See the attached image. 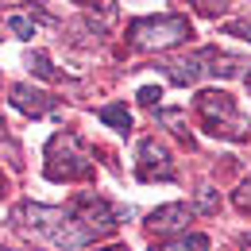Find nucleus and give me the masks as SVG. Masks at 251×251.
I'll use <instances>...</instances> for the list:
<instances>
[{"label": "nucleus", "instance_id": "nucleus-8", "mask_svg": "<svg viewBox=\"0 0 251 251\" xmlns=\"http://www.w3.org/2000/svg\"><path fill=\"white\" fill-rule=\"evenodd\" d=\"M12 104L27 116H47L54 108V97H47L43 89H31V85H12Z\"/></svg>", "mask_w": 251, "mask_h": 251}, {"label": "nucleus", "instance_id": "nucleus-15", "mask_svg": "<svg viewBox=\"0 0 251 251\" xmlns=\"http://www.w3.org/2000/svg\"><path fill=\"white\" fill-rule=\"evenodd\" d=\"M193 4H197L205 16H220V12H228V8H232V0H193Z\"/></svg>", "mask_w": 251, "mask_h": 251}, {"label": "nucleus", "instance_id": "nucleus-2", "mask_svg": "<svg viewBox=\"0 0 251 251\" xmlns=\"http://www.w3.org/2000/svg\"><path fill=\"white\" fill-rule=\"evenodd\" d=\"M43 170H47L50 182H77V178H93V158L77 143V135L58 131L47 143V166Z\"/></svg>", "mask_w": 251, "mask_h": 251}, {"label": "nucleus", "instance_id": "nucleus-17", "mask_svg": "<svg viewBox=\"0 0 251 251\" xmlns=\"http://www.w3.org/2000/svg\"><path fill=\"white\" fill-rule=\"evenodd\" d=\"M197 205H201V209H205V213H217V189H201V193H197Z\"/></svg>", "mask_w": 251, "mask_h": 251}, {"label": "nucleus", "instance_id": "nucleus-12", "mask_svg": "<svg viewBox=\"0 0 251 251\" xmlns=\"http://www.w3.org/2000/svg\"><path fill=\"white\" fill-rule=\"evenodd\" d=\"M158 124H170V131H174L182 143H189V147H193V135L182 127V112H178V108H162V112H158Z\"/></svg>", "mask_w": 251, "mask_h": 251}, {"label": "nucleus", "instance_id": "nucleus-11", "mask_svg": "<svg viewBox=\"0 0 251 251\" xmlns=\"http://www.w3.org/2000/svg\"><path fill=\"white\" fill-rule=\"evenodd\" d=\"M151 251H209V240L205 236H178V240H170V244H155Z\"/></svg>", "mask_w": 251, "mask_h": 251}, {"label": "nucleus", "instance_id": "nucleus-9", "mask_svg": "<svg viewBox=\"0 0 251 251\" xmlns=\"http://www.w3.org/2000/svg\"><path fill=\"white\" fill-rule=\"evenodd\" d=\"M209 74H213V77H240V74H244V58H236V54H220V50H213V54H209Z\"/></svg>", "mask_w": 251, "mask_h": 251}, {"label": "nucleus", "instance_id": "nucleus-24", "mask_svg": "<svg viewBox=\"0 0 251 251\" xmlns=\"http://www.w3.org/2000/svg\"><path fill=\"white\" fill-rule=\"evenodd\" d=\"M244 77H248V89H251V74H244Z\"/></svg>", "mask_w": 251, "mask_h": 251}, {"label": "nucleus", "instance_id": "nucleus-13", "mask_svg": "<svg viewBox=\"0 0 251 251\" xmlns=\"http://www.w3.org/2000/svg\"><path fill=\"white\" fill-rule=\"evenodd\" d=\"M27 66H31L39 77H47V81H58V77H62V74H58L54 66L47 62V54H31V58H27Z\"/></svg>", "mask_w": 251, "mask_h": 251}, {"label": "nucleus", "instance_id": "nucleus-10", "mask_svg": "<svg viewBox=\"0 0 251 251\" xmlns=\"http://www.w3.org/2000/svg\"><path fill=\"white\" fill-rule=\"evenodd\" d=\"M100 120L108 127H116V131H131V112H127V104H120V100L116 104H104L100 108Z\"/></svg>", "mask_w": 251, "mask_h": 251}, {"label": "nucleus", "instance_id": "nucleus-16", "mask_svg": "<svg viewBox=\"0 0 251 251\" xmlns=\"http://www.w3.org/2000/svg\"><path fill=\"white\" fill-rule=\"evenodd\" d=\"M236 205H240V213H251V178H244V186L236 189Z\"/></svg>", "mask_w": 251, "mask_h": 251}, {"label": "nucleus", "instance_id": "nucleus-20", "mask_svg": "<svg viewBox=\"0 0 251 251\" xmlns=\"http://www.w3.org/2000/svg\"><path fill=\"white\" fill-rule=\"evenodd\" d=\"M240 248H244V251H251V236H240Z\"/></svg>", "mask_w": 251, "mask_h": 251}, {"label": "nucleus", "instance_id": "nucleus-21", "mask_svg": "<svg viewBox=\"0 0 251 251\" xmlns=\"http://www.w3.org/2000/svg\"><path fill=\"white\" fill-rule=\"evenodd\" d=\"M100 251H127V248H120V244H116V248H100Z\"/></svg>", "mask_w": 251, "mask_h": 251}, {"label": "nucleus", "instance_id": "nucleus-1", "mask_svg": "<svg viewBox=\"0 0 251 251\" xmlns=\"http://www.w3.org/2000/svg\"><path fill=\"white\" fill-rule=\"evenodd\" d=\"M193 27L186 16H151V20H135L127 27V47L131 50H170L178 43H186Z\"/></svg>", "mask_w": 251, "mask_h": 251}, {"label": "nucleus", "instance_id": "nucleus-18", "mask_svg": "<svg viewBox=\"0 0 251 251\" xmlns=\"http://www.w3.org/2000/svg\"><path fill=\"white\" fill-rule=\"evenodd\" d=\"M158 97H162V89L147 85V89H139V104H158Z\"/></svg>", "mask_w": 251, "mask_h": 251}, {"label": "nucleus", "instance_id": "nucleus-5", "mask_svg": "<svg viewBox=\"0 0 251 251\" xmlns=\"http://www.w3.org/2000/svg\"><path fill=\"white\" fill-rule=\"evenodd\" d=\"M135 174L143 178V182H170L174 178V158L170 151L158 143V139H143L139 143V158H135Z\"/></svg>", "mask_w": 251, "mask_h": 251}, {"label": "nucleus", "instance_id": "nucleus-3", "mask_svg": "<svg viewBox=\"0 0 251 251\" xmlns=\"http://www.w3.org/2000/svg\"><path fill=\"white\" fill-rule=\"evenodd\" d=\"M197 116H201V124L209 127L213 135H224V139H248V120L240 116V108H236V100L224 93V89H205V93H197Z\"/></svg>", "mask_w": 251, "mask_h": 251}, {"label": "nucleus", "instance_id": "nucleus-22", "mask_svg": "<svg viewBox=\"0 0 251 251\" xmlns=\"http://www.w3.org/2000/svg\"><path fill=\"white\" fill-rule=\"evenodd\" d=\"M4 189H8V182H4V174H0V193H4Z\"/></svg>", "mask_w": 251, "mask_h": 251}, {"label": "nucleus", "instance_id": "nucleus-6", "mask_svg": "<svg viewBox=\"0 0 251 251\" xmlns=\"http://www.w3.org/2000/svg\"><path fill=\"white\" fill-rule=\"evenodd\" d=\"M189 220H193V209L174 201V205H158L155 213L147 217V232H158V236H170V232H182Z\"/></svg>", "mask_w": 251, "mask_h": 251}, {"label": "nucleus", "instance_id": "nucleus-14", "mask_svg": "<svg viewBox=\"0 0 251 251\" xmlns=\"http://www.w3.org/2000/svg\"><path fill=\"white\" fill-rule=\"evenodd\" d=\"M8 27L16 39H35V24L31 20H24V16H8Z\"/></svg>", "mask_w": 251, "mask_h": 251}, {"label": "nucleus", "instance_id": "nucleus-23", "mask_svg": "<svg viewBox=\"0 0 251 251\" xmlns=\"http://www.w3.org/2000/svg\"><path fill=\"white\" fill-rule=\"evenodd\" d=\"M0 4H24V0H0Z\"/></svg>", "mask_w": 251, "mask_h": 251}, {"label": "nucleus", "instance_id": "nucleus-7", "mask_svg": "<svg viewBox=\"0 0 251 251\" xmlns=\"http://www.w3.org/2000/svg\"><path fill=\"white\" fill-rule=\"evenodd\" d=\"M209 50H197V54H186V58H166L162 70H166V77L174 81V85H193L201 74H209Z\"/></svg>", "mask_w": 251, "mask_h": 251}, {"label": "nucleus", "instance_id": "nucleus-4", "mask_svg": "<svg viewBox=\"0 0 251 251\" xmlns=\"http://www.w3.org/2000/svg\"><path fill=\"white\" fill-rule=\"evenodd\" d=\"M70 217L85 232L89 244H93L97 236H108V232L120 224V213H116L104 197H97V193H77V197L70 201Z\"/></svg>", "mask_w": 251, "mask_h": 251}, {"label": "nucleus", "instance_id": "nucleus-19", "mask_svg": "<svg viewBox=\"0 0 251 251\" xmlns=\"http://www.w3.org/2000/svg\"><path fill=\"white\" fill-rule=\"evenodd\" d=\"M224 31H228V35H240V39H248V43H251V24H228Z\"/></svg>", "mask_w": 251, "mask_h": 251}]
</instances>
